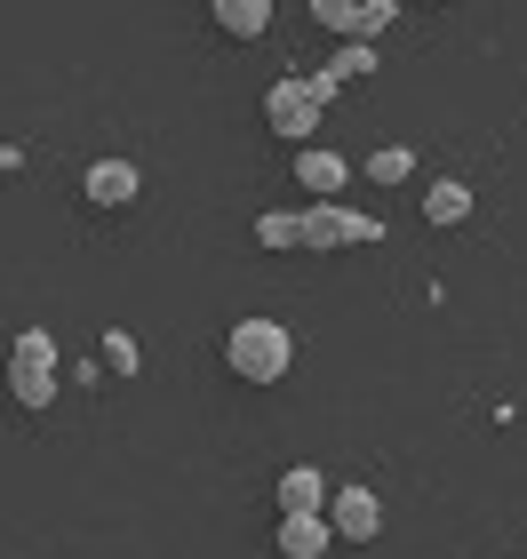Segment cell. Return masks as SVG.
I'll use <instances>...</instances> for the list:
<instances>
[{
	"label": "cell",
	"instance_id": "cell-17",
	"mask_svg": "<svg viewBox=\"0 0 527 559\" xmlns=\"http://www.w3.org/2000/svg\"><path fill=\"white\" fill-rule=\"evenodd\" d=\"M351 16H360L351 0H312V24H320V33H351Z\"/></svg>",
	"mask_w": 527,
	"mask_h": 559
},
{
	"label": "cell",
	"instance_id": "cell-15",
	"mask_svg": "<svg viewBox=\"0 0 527 559\" xmlns=\"http://www.w3.org/2000/svg\"><path fill=\"white\" fill-rule=\"evenodd\" d=\"M392 24H399V0H360V16H351V40H375V33H392Z\"/></svg>",
	"mask_w": 527,
	"mask_h": 559
},
{
	"label": "cell",
	"instance_id": "cell-10",
	"mask_svg": "<svg viewBox=\"0 0 527 559\" xmlns=\"http://www.w3.org/2000/svg\"><path fill=\"white\" fill-rule=\"evenodd\" d=\"M464 216H471V185H456V176L423 185V224H432V233H456Z\"/></svg>",
	"mask_w": 527,
	"mask_h": 559
},
{
	"label": "cell",
	"instance_id": "cell-6",
	"mask_svg": "<svg viewBox=\"0 0 527 559\" xmlns=\"http://www.w3.org/2000/svg\"><path fill=\"white\" fill-rule=\"evenodd\" d=\"M344 176H351V160H344V152H328V144H304V152H296V185L312 192V209L344 192Z\"/></svg>",
	"mask_w": 527,
	"mask_h": 559
},
{
	"label": "cell",
	"instance_id": "cell-8",
	"mask_svg": "<svg viewBox=\"0 0 527 559\" xmlns=\"http://www.w3.org/2000/svg\"><path fill=\"white\" fill-rule=\"evenodd\" d=\"M208 24H216V33L224 40H264L272 33V0H216V9H208Z\"/></svg>",
	"mask_w": 527,
	"mask_h": 559
},
{
	"label": "cell",
	"instance_id": "cell-9",
	"mask_svg": "<svg viewBox=\"0 0 527 559\" xmlns=\"http://www.w3.org/2000/svg\"><path fill=\"white\" fill-rule=\"evenodd\" d=\"M328 544H336V527H328V512L280 520V559H328Z\"/></svg>",
	"mask_w": 527,
	"mask_h": 559
},
{
	"label": "cell",
	"instance_id": "cell-2",
	"mask_svg": "<svg viewBox=\"0 0 527 559\" xmlns=\"http://www.w3.org/2000/svg\"><path fill=\"white\" fill-rule=\"evenodd\" d=\"M336 96H344V88L328 81V72H288V81H272V88H264V129L280 136V144L304 152V144L320 136V120H328Z\"/></svg>",
	"mask_w": 527,
	"mask_h": 559
},
{
	"label": "cell",
	"instance_id": "cell-1",
	"mask_svg": "<svg viewBox=\"0 0 527 559\" xmlns=\"http://www.w3.org/2000/svg\"><path fill=\"white\" fill-rule=\"evenodd\" d=\"M224 368H232L240 384H280V376L296 368V328L264 320V312L232 320V328H224Z\"/></svg>",
	"mask_w": 527,
	"mask_h": 559
},
{
	"label": "cell",
	"instance_id": "cell-11",
	"mask_svg": "<svg viewBox=\"0 0 527 559\" xmlns=\"http://www.w3.org/2000/svg\"><path fill=\"white\" fill-rule=\"evenodd\" d=\"M9 400H16L24 416H40L48 400H57V376H48V368H24V360H9Z\"/></svg>",
	"mask_w": 527,
	"mask_h": 559
},
{
	"label": "cell",
	"instance_id": "cell-4",
	"mask_svg": "<svg viewBox=\"0 0 527 559\" xmlns=\"http://www.w3.org/2000/svg\"><path fill=\"white\" fill-rule=\"evenodd\" d=\"M328 527H336V544H375V527H384V503H375V488H336Z\"/></svg>",
	"mask_w": 527,
	"mask_h": 559
},
{
	"label": "cell",
	"instance_id": "cell-7",
	"mask_svg": "<svg viewBox=\"0 0 527 559\" xmlns=\"http://www.w3.org/2000/svg\"><path fill=\"white\" fill-rule=\"evenodd\" d=\"M328 503H336V488H328V479H320L312 464H288V472H280V520L328 512Z\"/></svg>",
	"mask_w": 527,
	"mask_h": 559
},
{
	"label": "cell",
	"instance_id": "cell-13",
	"mask_svg": "<svg viewBox=\"0 0 527 559\" xmlns=\"http://www.w3.org/2000/svg\"><path fill=\"white\" fill-rule=\"evenodd\" d=\"M368 185H408V176H416V152L408 144H384V152H368Z\"/></svg>",
	"mask_w": 527,
	"mask_h": 559
},
{
	"label": "cell",
	"instance_id": "cell-16",
	"mask_svg": "<svg viewBox=\"0 0 527 559\" xmlns=\"http://www.w3.org/2000/svg\"><path fill=\"white\" fill-rule=\"evenodd\" d=\"M320 72H328L336 88H344V81H368V72H375V48H360V40H344V48H336V64H320Z\"/></svg>",
	"mask_w": 527,
	"mask_h": 559
},
{
	"label": "cell",
	"instance_id": "cell-3",
	"mask_svg": "<svg viewBox=\"0 0 527 559\" xmlns=\"http://www.w3.org/2000/svg\"><path fill=\"white\" fill-rule=\"evenodd\" d=\"M384 240V224L344 209V200H320V209H304V248H375Z\"/></svg>",
	"mask_w": 527,
	"mask_h": 559
},
{
	"label": "cell",
	"instance_id": "cell-14",
	"mask_svg": "<svg viewBox=\"0 0 527 559\" xmlns=\"http://www.w3.org/2000/svg\"><path fill=\"white\" fill-rule=\"evenodd\" d=\"M96 368H105V376H136V368H144L129 328H105V344H96Z\"/></svg>",
	"mask_w": 527,
	"mask_h": 559
},
{
	"label": "cell",
	"instance_id": "cell-12",
	"mask_svg": "<svg viewBox=\"0 0 527 559\" xmlns=\"http://www.w3.org/2000/svg\"><path fill=\"white\" fill-rule=\"evenodd\" d=\"M256 248H304V216L296 209H264L256 216Z\"/></svg>",
	"mask_w": 527,
	"mask_h": 559
},
{
	"label": "cell",
	"instance_id": "cell-5",
	"mask_svg": "<svg viewBox=\"0 0 527 559\" xmlns=\"http://www.w3.org/2000/svg\"><path fill=\"white\" fill-rule=\"evenodd\" d=\"M81 192H88V209H136L144 168H136V160H96V168L81 176Z\"/></svg>",
	"mask_w": 527,
	"mask_h": 559
}]
</instances>
